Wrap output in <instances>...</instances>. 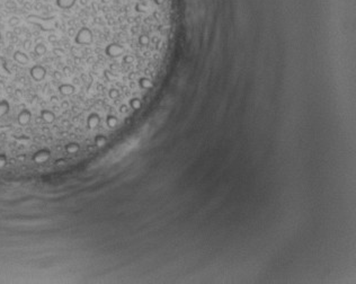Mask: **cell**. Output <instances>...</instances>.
<instances>
[{"instance_id":"cell-1","label":"cell","mask_w":356,"mask_h":284,"mask_svg":"<svg viewBox=\"0 0 356 284\" xmlns=\"http://www.w3.org/2000/svg\"><path fill=\"white\" fill-rule=\"evenodd\" d=\"M93 41L94 35L89 27H81L75 36V43L78 45H90Z\"/></svg>"},{"instance_id":"cell-2","label":"cell","mask_w":356,"mask_h":284,"mask_svg":"<svg viewBox=\"0 0 356 284\" xmlns=\"http://www.w3.org/2000/svg\"><path fill=\"white\" fill-rule=\"evenodd\" d=\"M125 51H126V49H125L124 45H122L121 43H115V42L110 43V44L105 47V50H104L105 54L108 57H111V59H117V57H120L126 55V54H125ZM122 59H123V57H122Z\"/></svg>"},{"instance_id":"cell-3","label":"cell","mask_w":356,"mask_h":284,"mask_svg":"<svg viewBox=\"0 0 356 284\" xmlns=\"http://www.w3.org/2000/svg\"><path fill=\"white\" fill-rule=\"evenodd\" d=\"M29 75L35 81H37V82L38 81H42L45 78V76H46V69L44 67L39 65V64H35V65H33L31 68Z\"/></svg>"},{"instance_id":"cell-4","label":"cell","mask_w":356,"mask_h":284,"mask_svg":"<svg viewBox=\"0 0 356 284\" xmlns=\"http://www.w3.org/2000/svg\"><path fill=\"white\" fill-rule=\"evenodd\" d=\"M50 156H51V152L47 149H42L37 151L34 156H33V160L37 164H43V162H46L49 159H50Z\"/></svg>"},{"instance_id":"cell-5","label":"cell","mask_w":356,"mask_h":284,"mask_svg":"<svg viewBox=\"0 0 356 284\" xmlns=\"http://www.w3.org/2000/svg\"><path fill=\"white\" fill-rule=\"evenodd\" d=\"M31 118H32V113L29 110H26L24 108L20 113L18 114V117H17V121H18V124L21 126H26L29 124L31 122Z\"/></svg>"},{"instance_id":"cell-6","label":"cell","mask_w":356,"mask_h":284,"mask_svg":"<svg viewBox=\"0 0 356 284\" xmlns=\"http://www.w3.org/2000/svg\"><path fill=\"white\" fill-rule=\"evenodd\" d=\"M99 124H100V116L97 113L89 114V116L87 118V126L90 130H93V129H96Z\"/></svg>"},{"instance_id":"cell-7","label":"cell","mask_w":356,"mask_h":284,"mask_svg":"<svg viewBox=\"0 0 356 284\" xmlns=\"http://www.w3.org/2000/svg\"><path fill=\"white\" fill-rule=\"evenodd\" d=\"M57 90L60 92V94L63 95V96H71L72 94H75V87L71 84H62L59 86Z\"/></svg>"},{"instance_id":"cell-8","label":"cell","mask_w":356,"mask_h":284,"mask_svg":"<svg viewBox=\"0 0 356 284\" xmlns=\"http://www.w3.org/2000/svg\"><path fill=\"white\" fill-rule=\"evenodd\" d=\"M41 118L46 124H51L55 121V114L49 110H42L41 111Z\"/></svg>"},{"instance_id":"cell-9","label":"cell","mask_w":356,"mask_h":284,"mask_svg":"<svg viewBox=\"0 0 356 284\" xmlns=\"http://www.w3.org/2000/svg\"><path fill=\"white\" fill-rule=\"evenodd\" d=\"M138 86L143 89V90H150L153 88V82L151 81L150 78L148 77H141L139 80H138Z\"/></svg>"},{"instance_id":"cell-10","label":"cell","mask_w":356,"mask_h":284,"mask_svg":"<svg viewBox=\"0 0 356 284\" xmlns=\"http://www.w3.org/2000/svg\"><path fill=\"white\" fill-rule=\"evenodd\" d=\"M14 60L19 64H28L29 63V57L21 51H16L14 53Z\"/></svg>"},{"instance_id":"cell-11","label":"cell","mask_w":356,"mask_h":284,"mask_svg":"<svg viewBox=\"0 0 356 284\" xmlns=\"http://www.w3.org/2000/svg\"><path fill=\"white\" fill-rule=\"evenodd\" d=\"M75 0H55V5L61 9H70L75 6Z\"/></svg>"},{"instance_id":"cell-12","label":"cell","mask_w":356,"mask_h":284,"mask_svg":"<svg viewBox=\"0 0 356 284\" xmlns=\"http://www.w3.org/2000/svg\"><path fill=\"white\" fill-rule=\"evenodd\" d=\"M10 75H11V72L7 69L5 57H0V77L1 78H6V77H9Z\"/></svg>"},{"instance_id":"cell-13","label":"cell","mask_w":356,"mask_h":284,"mask_svg":"<svg viewBox=\"0 0 356 284\" xmlns=\"http://www.w3.org/2000/svg\"><path fill=\"white\" fill-rule=\"evenodd\" d=\"M129 106H130V108L134 110V111L140 110L141 106H142V102H141V99L139 97H133V98H131L129 100Z\"/></svg>"},{"instance_id":"cell-14","label":"cell","mask_w":356,"mask_h":284,"mask_svg":"<svg viewBox=\"0 0 356 284\" xmlns=\"http://www.w3.org/2000/svg\"><path fill=\"white\" fill-rule=\"evenodd\" d=\"M46 52H47V47L45 46V44H43V43H37V44L35 45L34 53H35L37 57H42V55H44Z\"/></svg>"},{"instance_id":"cell-15","label":"cell","mask_w":356,"mask_h":284,"mask_svg":"<svg viewBox=\"0 0 356 284\" xmlns=\"http://www.w3.org/2000/svg\"><path fill=\"white\" fill-rule=\"evenodd\" d=\"M106 124H107V126L108 128H111V129H114V128H116L117 126V124H118V118L115 116V115H107V117H106Z\"/></svg>"},{"instance_id":"cell-16","label":"cell","mask_w":356,"mask_h":284,"mask_svg":"<svg viewBox=\"0 0 356 284\" xmlns=\"http://www.w3.org/2000/svg\"><path fill=\"white\" fill-rule=\"evenodd\" d=\"M9 103L7 100H0V118L9 112Z\"/></svg>"},{"instance_id":"cell-17","label":"cell","mask_w":356,"mask_h":284,"mask_svg":"<svg viewBox=\"0 0 356 284\" xmlns=\"http://www.w3.org/2000/svg\"><path fill=\"white\" fill-rule=\"evenodd\" d=\"M64 149H65V151L68 152V153H70V154H73V153H77V152L79 151V149H80V146L78 144V143H69V144H67L65 147H64Z\"/></svg>"},{"instance_id":"cell-18","label":"cell","mask_w":356,"mask_h":284,"mask_svg":"<svg viewBox=\"0 0 356 284\" xmlns=\"http://www.w3.org/2000/svg\"><path fill=\"white\" fill-rule=\"evenodd\" d=\"M106 143H107V138H106L105 135L99 134V135H96V136H95V144H96L98 148L104 147Z\"/></svg>"},{"instance_id":"cell-19","label":"cell","mask_w":356,"mask_h":284,"mask_svg":"<svg viewBox=\"0 0 356 284\" xmlns=\"http://www.w3.org/2000/svg\"><path fill=\"white\" fill-rule=\"evenodd\" d=\"M121 96V92L117 89V88H111L108 90V97L113 99V100H117Z\"/></svg>"},{"instance_id":"cell-20","label":"cell","mask_w":356,"mask_h":284,"mask_svg":"<svg viewBox=\"0 0 356 284\" xmlns=\"http://www.w3.org/2000/svg\"><path fill=\"white\" fill-rule=\"evenodd\" d=\"M130 106H129V104H121L120 105V107H118V113L120 114H123V115H125V114L129 113V108Z\"/></svg>"},{"instance_id":"cell-21","label":"cell","mask_w":356,"mask_h":284,"mask_svg":"<svg viewBox=\"0 0 356 284\" xmlns=\"http://www.w3.org/2000/svg\"><path fill=\"white\" fill-rule=\"evenodd\" d=\"M19 23H20V19H19L17 16H13V17H10L9 20H8V24H9L10 26H13V27L18 26Z\"/></svg>"},{"instance_id":"cell-22","label":"cell","mask_w":356,"mask_h":284,"mask_svg":"<svg viewBox=\"0 0 356 284\" xmlns=\"http://www.w3.org/2000/svg\"><path fill=\"white\" fill-rule=\"evenodd\" d=\"M6 164H7V157H6L5 154L0 153V168L5 167V166H6Z\"/></svg>"},{"instance_id":"cell-23","label":"cell","mask_w":356,"mask_h":284,"mask_svg":"<svg viewBox=\"0 0 356 284\" xmlns=\"http://www.w3.org/2000/svg\"><path fill=\"white\" fill-rule=\"evenodd\" d=\"M31 45H32V41L31 39H25L24 41V43H23V46H24V49L25 50H29L31 49Z\"/></svg>"},{"instance_id":"cell-24","label":"cell","mask_w":356,"mask_h":284,"mask_svg":"<svg viewBox=\"0 0 356 284\" xmlns=\"http://www.w3.org/2000/svg\"><path fill=\"white\" fill-rule=\"evenodd\" d=\"M53 52L55 53L56 55H60V57H62V55L64 54V50H63V49H60V47H56V49H54V50H53Z\"/></svg>"},{"instance_id":"cell-25","label":"cell","mask_w":356,"mask_h":284,"mask_svg":"<svg viewBox=\"0 0 356 284\" xmlns=\"http://www.w3.org/2000/svg\"><path fill=\"white\" fill-rule=\"evenodd\" d=\"M47 41H49L50 43H55L56 41H57V36L54 35V34H51V35L47 36Z\"/></svg>"},{"instance_id":"cell-26","label":"cell","mask_w":356,"mask_h":284,"mask_svg":"<svg viewBox=\"0 0 356 284\" xmlns=\"http://www.w3.org/2000/svg\"><path fill=\"white\" fill-rule=\"evenodd\" d=\"M21 32H23V29H21L20 27H18V26H15V27H14V32H13V33H14L15 35H20Z\"/></svg>"},{"instance_id":"cell-27","label":"cell","mask_w":356,"mask_h":284,"mask_svg":"<svg viewBox=\"0 0 356 284\" xmlns=\"http://www.w3.org/2000/svg\"><path fill=\"white\" fill-rule=\"evenodd\" d=\"M56 166H64L65 165V159H57L55 160Z\"/></svg>"},{"instance_id":"cell-28","label":"cell","mask_w":356,"mask_h":284,"mask_svg":"<svg viewBox=\"0 0 356 284\" xmlns=\"http://www.w3.org/2000/svg\"><path fill=\"white\" fill-rule=\"evenodd\" d=\"M6 7L9 8V9H11V8H15L16 5H15L13 1H7V2H6Z\"/></svg>"},{"instance_id":"cell-29","label":"cell","mask_w":356,"mask_h":284,"mask_svg":"<svg viewBox=\"0 0 356 284\" xmlns=\"http://www.w3.org/2000/svg\"><path fill=\"white\" fill-rule=\"evenodd\" d=\"M63 72H64L65 76H69V75L71 74V69H70L69 67H64V68H63Z\"/></svg>"},{"instance_id":"cell-30","label":"cell","mask_w":356,"mask_h":284,"mask_svg":"<svg viewBox=\"0 0 356 284\" xmlns=\"http://www.w3.org/2000/svg\"><path fill=\"white\" fill-rule=\"evenodd\" d=\"M68 34H69L70 36H73V37H75L77 33L75 32V28H73V27H70V28H69V31H68Z\"/></svg>"},{"instance_id":"cell-31","label":"cell","mask_w":356,"mask_h":284,"mask_svg":"<svg viewBox=\"0 0 356 284\" xmlns=\"http://www.w3.org/2000/svg\"><path fill=\"white\" fill-rule=\"evenodd\" d=\"M53 76H54V78H55V79H57V80H60V79L62 78V75H61V74H60L59 71H55Z\"/></svg>"},{"instance_id":"cell-32","label":"cell","mask_w":356,"mask_h":284,"mask_svg":"<svg viewBox=\"0 0 356 284\" xmlns=\"http://www.w3.org/2000/svg\"><path fill=\"white\" fill-rule=\"evenodd\" d=\"M61 106H62V108H68V107H69V104H68V102H63Z\"/></svg>"},{"instance_id":"cell-33","label":"cell","mask_w":356,"mask_h":284,"mask_svg":"<svg viewBox=\"0 0 356 284\" xmlns=\"http://www.w3.org/2000/svg\"><path fill=\"white\" fill-rule=\"evenodd\" d=\"M5 81L3 80H0V88H5Z\"/></svg>"},{"instance_id":"cell-34","label":"cell","mask_w":356,"mask_h":284,"mask_svg":"<svg viewBox=\"0 0 356 284\" xmlns=\"http://www.w3.org/2000/svg\"><path fill=\"white\" fill-rule=\"evenodd\" d=\"M18 160H25V156H18Z\"/></svg>"},{"instance_id":"cell-35","label":"cell","mask_w":356,"mask_h":284,"mask_svg":"<svg viewBox=\"0 0 356 284\" xmlns=\"http://www.w3.org/2000/svg\"><path fill=\"white\" fill-rule=\"evenodd\" d=\"M16 95H17V96H21V92H20L19 89H17V90H16Z\"/></svg>"},{"instance_id":"cell-36","label":"cell","mask_w":356,"mask_h":284,"mask_svg":"<svg viewBox=\"0 0 356 284\" xmlns=\"http://www.w3.org/2000/svg\"><path fill=\"white\" fill-rule=\"evenodd\" d=\"M0 39H1V33H0Z\"/></svg>"},{"instance_id":"cell-37","label":"cell","mask_w":356,"mask_h":284,"mask_svg":"<svg viewBox=\"0 0 356 284\" xmlns=\"http://www.w3.org/2000/svg\"><path fill=\"white\" fill-rule=\"evenodd\" d=\"M0 149H1V148H0Z\"/></svg>"}]
</instances>
